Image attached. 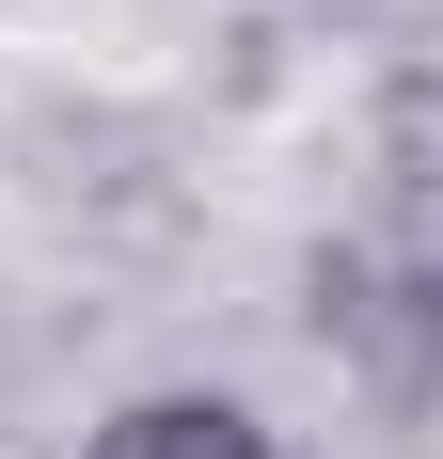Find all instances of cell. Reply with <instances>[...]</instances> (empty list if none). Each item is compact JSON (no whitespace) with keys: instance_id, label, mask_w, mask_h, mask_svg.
<instances>
[{"instance_id":"cell-1","label":"cell","mask_w":443,"mask_h":459,"mask_svg":"<svg viewBox=\"0 0 443 459\" xmlns=\"http://www.w3.org/2000/svg\"><path fill=\"white\" fill-rule=\"evenodd\" d=\"M301 333L317 365L349 380V396H380V412H428L443 396V238H333L301 270Z\"/></svg>"},{"instance_id":"cell-2","label":"cell","mask_w":443,"mask_h":459,"mask_svg":"<svg viewBox=\"0 0 443 459\" xmlns=\"http://www.w3.org/2000/svg\"><path fill=\"white\" fill-rule=\"evenodd\" d=\"M80 459H285V444H269L254 396H222V380H159V396H127V412H95Z\"/></svg>"},{"instance_id":"cell-3","label":"cell","mask_w":443,"mask_h":459,"mask_svg":"<svg viewBox=\"0 0 443 459\" xmlns=\"http://www.w3.org/2000/svg\"><path fill=\"white\" fill-rule=\"evenodd\" d=\"M364 175H380L396 238H443V64L380 80V111H364Z\"/></svg>"}]
</instances>
